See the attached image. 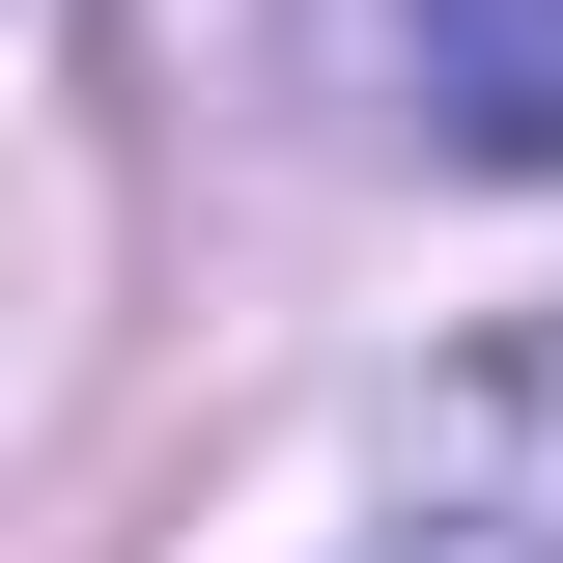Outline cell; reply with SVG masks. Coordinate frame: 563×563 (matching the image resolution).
<instances>
[{
	"label": "cell",
	"mask_w": 563,
	"mask_h": 563,
	"mask_svg": "<svg viewBox=\"0 0 563 563\" xmlns=\"http://www.w3.org/2000/svg\"><path fill=\"white\" fill-rule=\"evenodd\" d=\"M395 479H422V536H451V563H563V310H536V339H479L451 395H422Z\"/></svg>",
	"instance_id": "cell-1"
},
{
	"label": "cell",
	"mask_w": 563,
	"mask_h": 563,
	"mask_svg": "<svg viewBox=\"0 0 563 563\" xmlns=\"http://www.w3.org/2000/svg\"><path fill=\"white\" fill-rule=\"evenodd\" d=\"M395 85L451 169H563V0H395Z\"/></svg>",
	"instance_id": "cell-2"
}]
</instances>
